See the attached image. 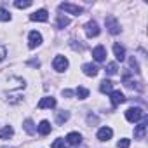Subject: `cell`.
<instances>
[{"mask_svg":"<svg viewBox=\"0 0 148 148\" xmlns=\"http://www.w3.org/2000/svg\"><path fill=\"white\" fill-rule=\"evenodd\" d=\"M92 58H94L98 63L105 61V59H106V49H105L103 45H96V47L92 49Z\"/></svg>","mask_w":148,"mask_h":148,"instance_id":"obj_9","label":"cell"},{"mask_svg":"<svg viewBox=\"0 0 148 148\" xmlns=\"http://www.w3.org/2000/svg\"><path fill=\"white\" fill-rule=\"evenodd\" d=\"M5 56H7V49H5L4 45H0V61H2Z\"/></svg>","mask_w":148,"mask_h":148,"instance_id":"obj_28","label":"cell"},{"mask_svg":"<svg viewBox=\"0 0 148 148\" xmlns=\"http://www.w3.org/2000/svg\"><path fill=\"white\" fill-rule=\"evenodd\" d=\"M0 21H11V14L4 7H0Z\"/></svg>","mask_w":148,"mask_h":148,"instance_id":"obj_23","label":"cell"},{"mask_svg":"<svg viewBox=\"0 0 148 148\" xmlns=\"http://www.w3.org/2000/svg\"><path fill=\"white\" fill-rule=\"evenodd\" d=\"M105 23H106V28H108V32H110L112 35L120 33V26H119V23H117V19H115L113 16H108V18L105 19Z\"/></svg>","mask_w":148,"mask_h":148,"instance_id":"obj_3","label":"cell"},{"mask_svg":"<svg viewBox=\"0 0 148 148\" xmlns=\"http://www.w3.org/2000/svg\"><path fill=\"white\" fill-rule=\"evenodd\" d=\"M110 99H112V105L113 106H119V105H122L125 101V96L120 91H112L110 92Z\"/></svg>","mask_w":148,"mask_h":148,"instance_id":"obj_10","label":"cell"},{"mask_svg":"<svg viewBox=\"0 0 148 148\" xmlns=\"http://www.w3.org/2000/svg\"><path fill=\"white\" fill-rule=\"evenodd\" d=\"M117 71H119L117 63H110V64L106 66V73H108V75H117Z\"/></svg>","mask_w":148,"mask_h":148,"instance_id":"obj_24","label":"cell"},{"mask_svg":"<svg viewBox=\"0 0 148 148\" xmlns=\"http://www.w3.org/2000/svg\"><path fill=\"white\" fill-rule=\"evenodd\" d=\"M70 25V18H66L64 14H59L58 16V28H64Z\"/></svg>","mask_w":148,"mask_h":148,"instance_id":"obj_20","label":"cell"},{"mask_svg":"<svg viewBox=\"0 0 148 148\" xmlns=\"http://www.w3.org/2000/svg\"><path fill=\"white\" fill-rule=\"evenodd\" d=\"M56 106V99L52 98V96H45V98H42L40 101H38V108L42 110V108H54Z\"/></svg>","mask_w":148,"mask_h":148,"instance_id":"obj_12","label":"cell"},{"mask_svg":"<svg viewBox=\"0 0 148 148\" xmlns=\"http://www.w3.org/2000/svg\"><path fill=\"white\" fill-rule=\"evenodd\" d=\"M99 25L96 23V21H89L87 25H86V33H87V37L89 38H92V37H98L99 35Z\"/></svg>","mask_w":148,"mask_h":148,"instance_id":"obj_5","label":"cell"},{"mask_svg":"<svg viewBox=\"0 0 148 148\" xmlns=\"http://www.w3.org/2000/svg\"><path fill=\"white\" fill-rule=\"evenodd\" d=\"M129 145H131V141H129L127 138H122V139L119 141V148H129Z\"/></svg>","mask_w":148,"mask_h":148,"instance_id":"obj_27","label":"cell"},{"mask_svg":"<svg viewBox=\"0 0 148 148\" xmlns=\"http://www.w3.org/2000/svg\"><path fill=\"white\" fill-rule=\"evenodd\" d=\"M66 143L71 145V146H79V145L82 143V136H80L79 132H70V134L66 136Z\"/></svg>","mask_w":148,"mask_h":148,"instance_id":"obj_11","label":"cell"},{"mask_svg":"<svg viewBox=\"0 0 148 148\" xmlns=\"http://www.w3.org/2000/svg\"><path fill=\"white\" fill-rule=\"evenodd\" d=\"M75 94H77V98H79V99H86V98L89 96V91H87L86 87H77Z\"/></svg>","mask_w":148,"mask_h":148,"instance_id":"obj_21","label":"cell"},{"mask_svg":"<svg viewBox=\"0 0 148 148\" xmlns=\"http://www.w3.org/2000/svg\"><path fill=\"white\" fill-rule=\"evenodd\" d=\"M63 96L71 98V96H73V91H70V89H63Z\"/></svg>","mask_w":148,"mask_h":148,"instance_id":"obj_29","label":"cell"},{"mask_svg":"<svg viewBox=\"0 0 148 148\" xmlns=\"http://www.w3.org/2000/svg\"><path fill=\"white\" fill-rule=\"evenodd\" d=\"M30 19H32V21H38V23H45V21L49 19V14H47L45 9H38V11H35V12L30 16Z\"/></svg>","mask_w":148,"mask_h":148,"instance_id":"obj_8","label":"cell"},{"mask_svg":"<svg viewBox=\"0 0 148 148\" xmlns=\"http://www.w3.org/2000/svg\"><path fill=\"white\" fill-rule=\"evenodd\" d=\"M59 9H61V11H64L66 14H73V16H80V14L84 12V9H82L80 5L70 4V2H64V4H61V5H59Z\"/></svg>","mask_w":148,"mask_h":148,"instance_id":"obj_2","label":"cell"},{"mask_svg":"<svg viewBox=\"0 0 148 148\" xmlns=\"http://www.w3.org/2000/svg\"><path fill=\"white\" fill-rule=\"evenodd\" d=\"M14 5H16L18 9H26V7H30V5H32V2H30V0H26V2H21V0H16V2H14Z\"/></svg>","mask_w":148,"mask_h":148,"instance_id":"obj_25","label":"cell"},{"mask_svg":"<svg viewBox=\"0 0 148 148\" xmlns=\"http://www.w3.org/2000/svg\"><path fill=\"white\" fill-rule=\"evenodd\" d=\"M145 134H146V119H145L139 125H136V129H134V138H136V139H143Z\"/></svg>","mask_w":148,"mask_h":148,"instance_id":"obj_14","label":"cell"},{"mask_svg":"<svg viewBox=\"0 0 148 148\" xmlns=\"http://www.w3.org/2000/svg\"><path fill=\"white\" fill-rule=\"evenodd\" d=\"M52 66H54L56 71H64L68 68V59L64 56H56L54 61H52Z\"/></svg>","mask_w":148,"mask_h":148,"instance_id":"obj_4","label":"cell"},{"mask_svg":"<svg viewBox=\"0 0 148 148\" xmlns=\"http://www.w3.org/2000/svg\"><path fill=\"white\" fill-rule=\"evenodd\" d=\"M125 119L129 120V122H139L141 119H145V112L139 108V106H134V108H129V110H125Z\"/></svg>","mask_w":148,"mask_h":148,"instance_id":"obj_1","label":"cell"},{"mask_svg":"<svg viewBox=\"0 0 148 148\" xmlns=\"http://www.w3.org/2000/svg\"><path fill=\"white\" fill-rule=\"evenodd\" d=\"M4 148H7V146H4Z\"/></svg>","mask_w":148,"mask_h":148,"instance_id":"obj_30","label":"cell"},{"mask_svg":"<svg viewBox=\"0 0 148 148\" xmlns=\"http://www.w3.org/2000/svg\"><path fill=\"white\" fill-rule=\"evenodd\" d=\"M37 131H38V134H42V136H47V134L52 131V127H51V122H49V120H42V122L37 125Z\"/></svg>","mask_w":148,"mask_h":148,"instance_id":"obj_13","label":"cell"},{"mask_svg":"<svg viewBox=\"0 0 148 148\" xmlns=\"http://www.w3.org/2000/svg\"><path fill=\"white\" fill-rule=\"evenodd\" d=\"M112 136H113V131H112L110 127H101V129L98 131V139H99V141H108Z\"/></svg>","mask_w":148,"mask_h":148,"instance_id":"obj_15","label":"cell"},{"mask_svg":"<svg viewBox=\"0 0 148 148\" xmlns=\"http://www.w3.org/2000/svg\"><path fill=\"white\" fill-rule=\"evenodd\" d=\"M99 91H101V92H105V94H106V92L110 94V92L113 91V82H112V80H108V79H105V80L101 82V86H99Z\"/></svg>","mask_w":148,"mask_h":148,"instance_id":"obj_17","label":"cell"},{"mask_svg":"<svg viewBox=\"0 0 148 148\" xmlns=\"http://www.w3.org/2000/svg\"><path fill=\"white\" fill-rule=\"evenodd\" d=\"M113 52H115L117 61H124V59H125V49H124L120 44H115V45H113Z\"/></svg>","mask_w":148,"mask_h":148,"instance_id":"obj_16","label":"cell"},{"mask_svg":"<svg viewBox=\"0 0 148 148\" xmlns=\"http://www.w3.org/2000/svg\"><path fill=\"white\" fill-rule=\"evenodd\" d=\"M52 148H66V143H64V139H56L54 143H52Z\"/></svg>","mask_w":148,"mask_h":148,"instance_id":"obj_26","label":"cell"},{"mask_svg":"<svg viewBox=\"0 0 148 148\" xmlns=\"http://www.w3.org/2000/svg\"><path fill=\"white\" fill-rule=\"evenodd\" d=\"M23 129H25L28 134H35V132H37V127H35V124H33L32 119H26V120L23 122Z\"/></svg>","mask_w":148,"mask_h":148,"instance_id":"obj_18","label":"cell"},{"mask_svg":"<svg viewBox=\"0 0 148 148\" xmlns=\"http://www.w3.org/2000/svg\"><path fill=\"white\" fill-rule=\"evenodd\" d=\"M14 134V129L11 125H5L4 129H0V139H9Z\"/></svg>","mask_w":148,"mask_h":148,"instance_id":"obj_19","label":"cell"},{"mask_svg":"<svg viewBox=\"0 0 148 148\" xmlns=\"http://www.w3.org/2000/svg\"><path fill=\"white\" fill-rule=\"evenodd\" d=\"M68 119H70V112L63 110V112H59V113H58V124H63V122H66Z\"/></svg>","mask_w":148,"mask_h":148,"instance_id":"obj_22","label":"cell"},{"mask_svg":"<svg viewBox=\"0 0 148 148\" xmlns=\"http://www.w3.org/2000/svg\"><path fill=\"white\" fill-rule=\"evenodd\" d=\"M42 44V35L38 32H30V37H28V47L30 49H35Z\"/></svg>","mask_w":148,"mask_h":148,"instance_id":"obj_6","label":"cell"},{"mask_svg":"<svg viewBox=\"0 0 148 148\" xmlns=\"http://www.w3.org/2000/svg\"><path fill=\"white\" fill-rule=\"evenodd\" d=\"M82 71L86 73L87 77H96V75H98V71H99V66L94 64V63H86V64L82 66Z\"/></svg>","mask_w":148,"mask_h":148,"instance_id":"obj_7","label":"cell"}]
</instances>
